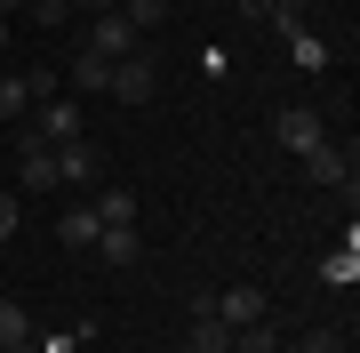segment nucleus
<instances>
[{"instance_id": "nucleus-1", "label": "nucleus", "mask_w": 360, "mask_h": 353, "mask_svg": "<svg viewBox=\"0 0 360 353\" xmlns=\"http://www.w3.org/2000/svg\"><path fill=\"white\" fill-rule=\"evenodd\" d=\"M272 144H281V153H296V161H304L312 144H328L321 105H281V113H272Z\"/></svg>"}, {"instance_id": "nucleus-2", "label": "nucleus", "mask_w": 360, "mask_h": 353, "mask_svg": "<svg viewBox=\"0 0 360 353\" xmlns=\"http://www.w3.org/2000/svg\"><path fill=\"white\" fill-rule=\"evenodd\" d=\"M25 120H32L40 144H72L80 129H89V105H80V97H49V105H32Z\"/></svg>"}, {"instance_id": "nucleus-3", "label": "nucleus", "mask_w": 360, "mask_h": 353, "mask_svg": "<svg viewBox=\"0 0 360 353\" xmlns=\"http://www.w3.org/2000/svg\"><path fill=\"white\" fill-rule=\"evenodd\" d=\"M144 49V32L129 25L120 8H104V16H89V56H104V65H120V56H136Z\"/></svg>"}, {"instance_id": "nucleus-4", "label": "nucleus", "mask_w": 360, "mask_h": 353, "mask_svg": "<svg viewBox=\"0 0 360 353\" xmlns=\"http://www.w3.org/2000/svg\"><path fill=\"white\" fill-rule=\"evenodd\" d=\"M208 314H217L224 329H248V321H264V314H272V297H264L257 281H232L224 297H208Z\"/></svg>"}, {"instance_id": "nucleus-5", "label": "nucleus", "mask_w": 360, "mask_h": 353, "mask_svg": "<svg viewBox=\"0 0 360 353\" xmlns=\"http://www.w3.org/2000/svg\"><path fill=\"white\" fill-rule=\"evenodd\" d=\"M104 89H112L120 105H144V97L160 89V73L144 65V49H136V56H120V65H112V80H104Z\"/></svg>"}, {"instance_id": "nucleus-6", "label": "nucleus", "mask_w": 360, "mask_h": 353, "mask_svg": "<svg viewBox=\"0 0 360 353\" xmlns=\"http://www.w3.org/2000/svg\"><path fill=\"white\" fill-rule=\"evenodd\" d=\"M89 209H96V225H104V233H129V225H136V193H129V185H104Z\"/></svg>"}, {"instance_id": "nucleus-7", "label": "nucleus", "mask_w": 360, "mask_h": 353, "mask_svg": "<svg viewBox=\"0 0 360 353\" xmlns=\"http://www.w3.org/2000/svg\"><path fill=\"white\" fill-rule=\"evenodd\" d=\"M321 289H360V241L352 233H345V249L321 257Z\"/></svg>"}, {"instance_id": "nucleus-8", "label": "nucleus", "mask_w": 360, "mask_h": 353, "mask_svg": "<svg viewBox=\"0 0 360 353\" xmlns=\"http://www.w3.org/2000/svg\"><path fill=\"white\" fill-rule=\"evenodd\" d=\"M89 177H96V144H89V137L56 144V185H89Z\"/></svg>"}, {"instance_id": "nucleus-9", "label": "nucleus", "mask_w": 360, "mask_h": 353, "mask_svg": "<svg viewBox=\"0 0 360 353\" xmlns=\"http://www.w3.org/2000/svg\"><path fill=\"white\" fill-rule=\"evenodd\" d=\"M288 65H296V73H328V40L312 32V25H296V32H288Z\"/></svg>"}, {"instance_id": "nucleus-10", "label": "nucleus", "mask_w": 360, "mask_h": 353, "mask_svg": "<svg viewBox=\"0 0 360 353\" xmlns=\"http://www.w3.org/2000/svg\"><path fill=\"white\" fill-rule=\"evenodd\" d=\"M56 241H72V249H96V241H104V225H96V209H89V201L56 217Z\"/></svg>"}, {"instance_id": "nucleus-11", "label": "nucleus", "mask_w": 360, "mask_h": 353, "mask_svg": "<svg viewBox=\"0 0 360 353\" xmlns=\"http://www.w3.org/2000/svg\"><path fill=\"white\" fill-rule=\"evenodd\" d=\"M304 169H312V185H352V161L336 153V144H312V153H304Z\"/></svg>"}, {"instance_id": "nucleus-12", "label": "nucleus", "mask_w": 360, "mask_h": 353, "mask_svg": "<svg viewBox=\"0 0 360 353\" xmlns=\"http://www.w3.org/2000/svg\"><path fill=\"white\" fill-rule=\"evenodd\" d=\"M32 113V80L25 73H0V120H25Z\"/></svg>"}, {"instance_id": "nucleus-13", "label": "nucleus", "mask_w": 360, "mask_h": 353, "mask_svg": "<svg viewBox=\"0 0 360 353\" xmlns=\"http://www.w3.org/2000/svg\"><path fill=\"white\" fill-rule=\"evenodd\" d=\"M96 257H104V265H136V257H144V233H136V225H129V233H104Z\"/></svg>"}, {"instance_id": "nucleus-14", "label": "nucleus", "mask_w": 360, "mask_h": 353, "mask_svg": "<svg viewBox=\"0 0 360 353\" xmlns=\"http://www.w3.org/2000/svg\"><path fill=\"white\" fill-rule=\"evenodd\" d=\"M184 345H200V353H232V329L200 305V321H193V337H184Z\"/></svg>"}, {"instance_id": "nucleus-15", "label": "nucleus", "mask_w": 360, "mask_h": 353, "mask_svg": "<svg viewBox=\"0 0 360 353\" xmlns=\"http://www.w3.org/2000/svg\"><path fill=\"white\" fill-rule=\"evenodd\" d=\"M8 345H32V321H25L16 297H0V353H8Z\"/></svg>"}, {"instance_id": "nucleus-16", "label": "nucleus", "mask_w": 360, "mask_h": 353, "mask_svg": "<svg viewBox=\"0 0 360 353\" xmlns=\"http://www.w3.org/2000/svg\"><path fill=\"white\" fill-rule=\"evenodd\" d=\"M104 80H112V65H104V56H89V49H80V56H72V89H80V97H96Z\"/></svg>"}, {"instance_id": "nucleus-17", "label": "nucleus", "mask_w": 360, "mask_h": 353, "mask_svg": "<svg viewBox=\"0 0 360 353\" xmlns=\"http://www.w3.org/2000/svg\"><path fill=\"white\" fill-rule=\"evenodd\" d=\"M112 8H120V16H129V25H136V32H153V25H160V16H168V0H112Z\"/></svg>"}, {"instance_id": "nucleus-18", "label": "nucleus", "mask_w": 360, "mask_h": 353, "mask_svg": "<svg viewBox=\"0 0 360 353\" xmlns=\"http://www.w3.org/2000/svg\"><path fill=\"white\" fill-rule=\"evenodd\" d=\"M25 8H32V25H49V32H56V25L72 16V0H25Z\"/></svg>"}, {"instance_id": "nucleus-19", "label": "nucleus", "mask_w": 360, "mask_h": 353, "mask_svg": "<svg viewBox=\"0 0 360 353\" xmlns=\"http://www.w3.org/2000/svg\"><path fill=\"white\" fill-rule=\"evenodd\" d=\"M25 80H32V105H49V97H56V65H25Z\"/></svg>"}, {"instance_id": "nucleus-20", "label": "nucleus", "mask_w": 360, "mask_h": 353, "mask_svg": "<svg viewBox=\"0 0 360 353\" xmlns=\"http://www.w3.org/2000/svg\"><path fill=\"white\" fill-rule=\"evenodd\" d=\"M296 353H345V337H336V329H312V337L296 345Z\"/></svg>"}, {"instance_id": "nucleus-21", "label": "nucleus", "mask_w": 360, "mask_h": 353, "mask_svg": "<svg viewBox=\"0 0 360 353\" xmlns=\"http://www.w3.org/2000/svg\"><path fill=\"white\" fill-rule=\"evenodd\" d=\"M16 225H25V209H16V193H0V241H8Z\"/></svg>"}, {"instance_id": "nucleus-22", "label": "nucleus", "mask_w": 360, "mask_h": 353, "mask_svg": "<svg viewBox=\"0 0 360 353\" xmlns=\"http://www.w3.org/2000/svg\"><path fill=\"white\" fill-rule=\"evenodd\" d=\"M240 16H248V25H264V16H272V0H240Z\"/></svg>"}, {"instance_id": "nucleus-23", "label": "nucleus", "mask_w": 360, "mask_h": 353, "mask_svg": "<svg viewBox=\"0 0 360 353\" xmlns=\"http://www.w3.org/2000/svg\"><path fill=\"white\" fill-rule=\"evenodd\" d=\"M72 8H89V16H104V8H112V0H72Z\"/></svg>"}, {"instance_id": "nucleus-24", "label": "nucleus", "mask_w": 360, "mask_h": 353, "mask_svg": "<svg viewBox=\"0 0 360 353\" xmlns=\"http://www.w3.org/2000/svg\"><path fill=\"white\" fill-rule=\"evenodd\" d=\"M281 8H296V16H304V8H321V0H281Z\"/></svg>"}, {"instance_id": "nucleus-25", "label": "nucleus", "mask_w": 360, "mask_h": 353, "mask_svg": "<svg viewBox=\"0 0 360 353\" xmlns=\"http://www.w3.org/2000/svg\"><path fill=\"white\" fill-rule=\"evenodd\" d=\"M16 8H25V0H0V16H16Z\"/></svg>"}, {"instance_id": "nucleus-26", "label": "nucleus", "mask_w": 360, "mask_h": 353, "mask_svg": "<svg viewBox=\"0 0 360 353\" xmlns=\"http://www.w3.org/2000/svg\"><path fill=\"white\" fill-rule=\"evenodd\" d=\"M0 49H8V16H0Z\"/></svg>"}, {"instance_id": "nucleus-27", "label": "nucleus", "mask_w": 360, "mask_h": 353, "mask_svg": "<svg viewBox=\"0 0 360 353\" xmlns=\"http://www.w3.org/2000/svg\"><path fill=\"white\" fill-rule=\"evenodd\" d=\"M8 353H40V345H8Z\"/></svg>"}, {"instance_id": "nucleus-28", "label": "nucleus", "mask_w": 360, "mask_h": 353, "mask_svg": "<svg viewBox=\"0 0 360 353\" xmlns=\"http://www.w3.org/2000/svg\"><path fill=\"white\" fill-rule=\"evenodd\" d=\"M176 353H200V345H176Z\"/></svg>"}]
</instances>
